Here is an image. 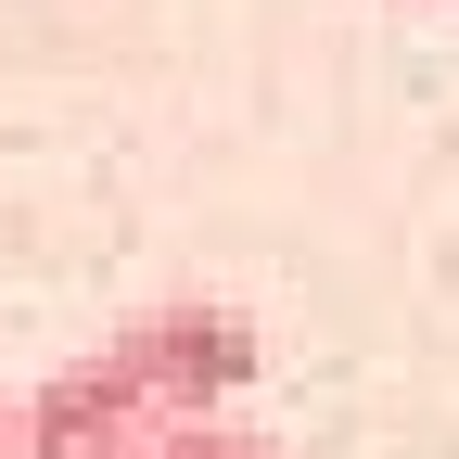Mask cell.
<instances>
[{
  "label": "cell",
  "instance_id": "obj_1",
  "mask_svg": "<svg viewBox=\"0 0 459 459\" xmlns=\"http://www.w3.org/2000/svg\"><path fill=\"white\" fill-rule=\"evenodd\" d=\"M102 344L128 358V383L153 395L166 421H217L230 395L255 383V358H268V344H255V307H230V294H153V307L115 319Z\"/></svg>",
  "mask_w": 459,
  "mask_h": 459
},
{
  "label": "cell",
  "instance_id": "obj_2",
  "mask_svg": "<svg viewBox=\"0 0 459 459\" xmlns=\"http://www.w3.org/2000/svg\"><path fill=\"white\" fill-rule=\"evenodd\" d=\"M153 434H179V421L128 383L115 344H77V358H51L26 383V459H141Z\"/></svg>",
  "mask_w": 459,
  "mask_h": 459
},
{
  "label": "cell",
  "instance_id": "obj_3",
  "mask_svg": "<svg viewBox=\"0 0 459 459\" xmlns=\"http://www.w3.org/2000/svg\"><path fill=\"white\" fill-rule=\"evenodd\" d=\"M141 459H281L268 434H243V421H179V434H153Z\"/></svg>",
  "mask_w": 459,
  "mask_h": 459
},
{
  "label": "cell",
  "instance_id": "obj_4",
  "mask_svg": "<svg viewBox=\"0 0 459 459\" xmlns=\"http://www.w3.org/2000/svg\"><path fill=\"white\" fill-rule=\"evenodd\" d=\"M0 459H26V395H0Z\"/></svg>",
  "mask_w": 459,
  "mask_h": 459
}]
</instances>
